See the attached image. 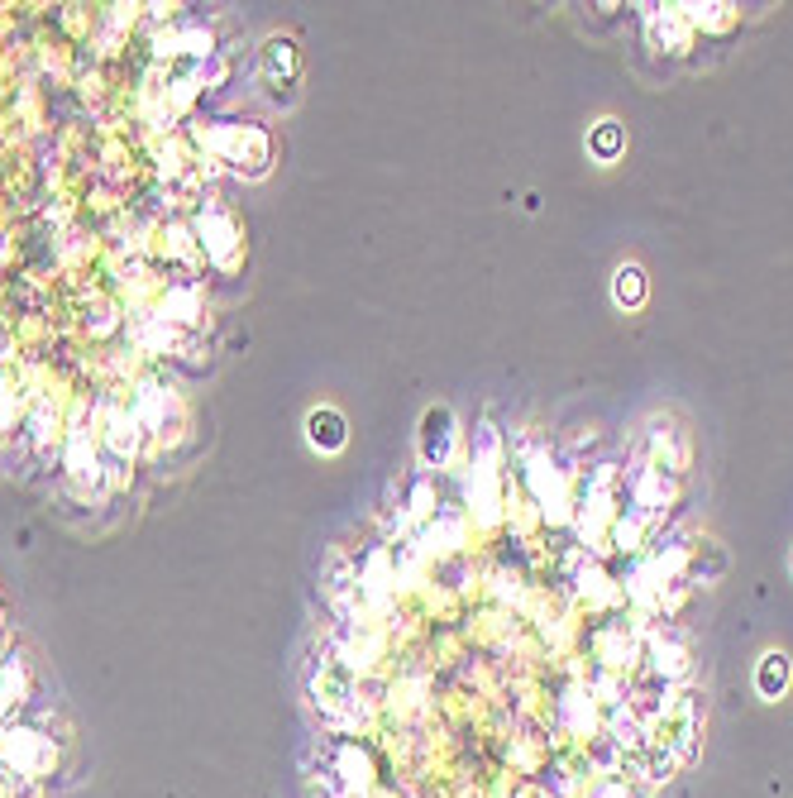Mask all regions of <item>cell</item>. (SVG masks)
I'll use <instances>...</instances> for the list:
<instances>
[{"label":"cell","mask_w":793,"mask_h":798,"mask_svg":"<svg viewBox=\"0 0 793 798\" xmlns=\"http://www.w3.org/2000/svg\"><path fill=\"white\" fill-rule=\"evenodd\" d=\"M421 450H426V459H435V464H445V459H450V411H445V407L426 411Z\"/></svg>","instance_id":"cell-2"},{"label":"cell","mask_w":793,"mask_h":798,"mask_svg":"<svg viewBox=\"0 0 793 798\" xmlns=\"http://www.w3.org/2000/svg\"><path fill=\"white\" fill-rule=\"evenodd\" d=\"M306 435H311L316 450H340L344 445V416L335 407L311 411V416H306Z\"/></svg>","instance_id":"cell-1"},{"label":"cell","mask_w":793,"mask_h":798,"mask_svg":"<svg viewBox=\"0 0 793 798\" xmlns=\"http://www.w3.org/2000/svg\"><path fill=\"white\" fill-rule=\"evenodd\" d=\"M784 684H789V660L784 655H765L760 669H755V689L765 693V698H779Z\"/></svg>","instance_id":"cell-3"},{"label":"cell","mask_w":793,"mask_h":798,"mask_svg":"<svg viewBox=\"0 0 793 798\" xmlns=\"http://www.w3.org/2000/svg\"><path fill=\"white\" fill-rule=\"evenodd\" d=\"M617 302H622V306H641L645 302L641 268H617Z\"/></svg>","instance_id":"cell-4"},{"label":"cell","mask_w":793,"mask_h":798,"mask_svg":"<svg viewBox=\"0 0 793 798\" xmlns=\"http://www.w3.org/2000/svg\"><path fill=\"white\" fill-rule=\"evenodd\" d=\"M617 139H622V134H617V125H602V130H598V139H593V144H598V153H602V158H612V153H617Z\"/></svg>","instance_id":"cell-5"}]
</instances>
